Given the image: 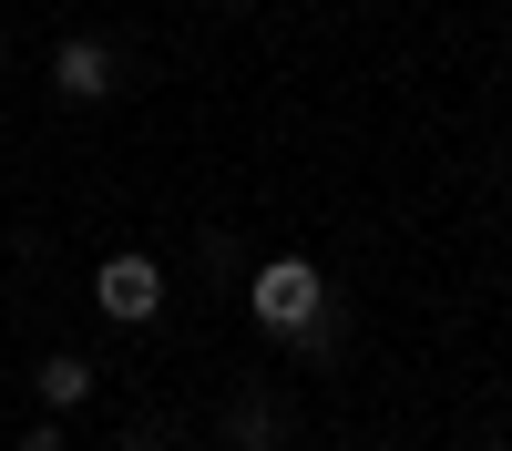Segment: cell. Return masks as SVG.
I'll return each mask as SVG.
<instances>
[{
	"label": "cell",
	"instance_id": "6da1fadb",
	"mask_svg": "<svg viewBox=\"0 0 512 451\" xmlns=\"http://www.w3.org/2000/svg\"><path fill=\"white\" fill-rule=\"evenodd\" d=\"M318 308H338V298H328V267H318V257H267V267L246 277V318L267 328V339L308 328Z\"/></svg>",
	"mask_w": 512,
	"mask_h": 451
},
{
	"label": "cell",
	"instance_id": "7a4b0ae2",
	"mask_svg": "<svg viewBox=\"0 0 512 451\" xmlns=\"http://www.w3.org/2000/svg\"><path fill=\"white\" fill-rule=\"evenodd\" d=\"M93 308H103L113 328L164 318V257H144V246H113V257L93 267Z\"/></svg>",
	"mask_w": 512,
	"mask_h": 451
},
{
	"label": "cell",
	"instance_id": "3957f363",
	"mask_svg": "<svg viewBox=\"0 0 512 451\" xmlns=\"http://www.w3.org/2000/svg\"><path fill=\"white\" fill-rule=\"evenodd\" d=\"M113 82H123V62L103 52V41L72 31L62 52H52V93H62V103H113Z\"/></svg>",
	"mask_w": 512,
	"mask_h": 451
},
{
	"label": "cell",
	"instance_id": "277c9868",
	"mask_svg": "<svg viewBox=\"0 0 512 451\" xmlns=\"http://www.w3.org/2000/svg\"><path fill=\"white\" fill-rule=\"evenodd\" d=\"M31 390H41V410H62V421H72V410L103 390V369L82 359V349H41V359H31Z\"/></svg>",
	"mask_w": 512,
	"mask_h": 451
},
{
	"label": "cell",
	"instance_id": "5b68a950",
	"mask_svg": "<svg viewBox=\"0 0 512 451\" xmlns=\"http://www.w3.org/2000/svg\"><path fill=\"white\" fill-rule=\"evenodd\" d=\"M226 441H236V451H277V441H287V410H277L267 390H246V400L226 410Z\"/></svg>",
	"mask_w": 512,
	"mask_h": 451
},
{
	"label": "cell",
	"instance_id": "8992f818",
	"mask_svg": "<svg viewBox=\"0 0 512 451\" xmlns=\"http://www.w3.org/2000/svg\"><path fill=\"white\" fill-rule=\"evenodd\" d=\"M338 339H349V328H338V308H318L308 328H287L277 349H297V359H308V369H328V359H338Z\"/></svg>",
	"mask_w": 512,
	"mask_h": 451
},
{
	"label": "cell",
	"instance_id": "52a82bcc",
	"mask_svg": "<svg viewBox=\"0 0 512 451\" xmlns=\"http://www.w3.org/2000/svg\"><path fill=\"white\" fill-rule=\"evenodd\" d=\"M21 451H72V441H62V410H41V421L21 431Z\"/></svg>",
	"mask_w": 512,
	"mask_h": 451
},
{
	"label": "cell",
	"instance_id": "ba28073f",
	"mask_svg": "<svg viewBox=\"0 0 512 451\" xmlns=\"http://www.w3.org/2000/svg\"><path fill=\"white\" fill-rule=\"evenodd\" d=\"M113 451H175V441H164V431H154V421H134V431H123V441H113Z\"/></svg>",
	"mask_w": 512,
	"mask_h": 451
},
{
	"label": "cell",
	"instance_id": "9c48e42d",
	"mask_svg": "<svg viewBox=\"0 0 512 451\" xmlns=\"http://www.w3.org/2000/svg\"><path fill=\"white\" fill-rule=\"evenodd\" d=\"M0 72H11V31H0Z\"/></svg>",
	"mask_w": 512,
	"mask_h": 451
},
{
	"label": "cell",
	"instance_id": "30bf717a",
	"mask_svg": "<svg viewBox=\"0 0 512 451\" xmlns=\"http://www.w3.org/2000/svg\"><path fill=\"white\" fill-rule=\"evenodd\" d=\"M216 11H246V0H216Z\"/></svg>",
	"mask_w": 512,
	"mask_h": 451
},
{
	"label": "cell",
	"instance_id": "8fae6325",
	"mask_svg": "<svg viewBox=\"0 0 512 451\" xmlns=\"http://www.w3.org/2000/svg\"><path fill=\"white\" fill-rule=\"evenodd\" d=\"M492 451H512V441H492Z\"/></svg>",
	"mask_w": 512,
	"mask_h": 451
}]
</instances>
